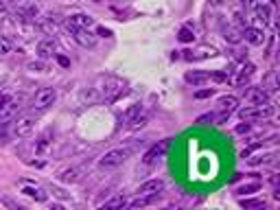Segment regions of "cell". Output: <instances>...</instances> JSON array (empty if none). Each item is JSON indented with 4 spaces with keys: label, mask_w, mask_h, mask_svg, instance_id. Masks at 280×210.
<instances>
[{
    "label": "cell",
    "mask_w": 280,
    "mask_h": 210,
    "mask_svg": "<svg viewBox=\"0 0 280 210\" xmlns=\"http://www.w3.org/2000/svg\"><path fill=\"white\" fill-rule=\"evenodd\" d=\"M269 16H271L269 5H258L256 7V20H258V22H263V26L269 24Z\"/></svg>",
    "instance_id": "20"
},
{
    "label": "cell",
    "mask_w": 280,
    "mask_h": 210,
    "mask_svg": "<svg viewBox=\"0 0 280 210\" xmlns=\"http://www.w3.org/2000/svg\"><path fill=\"white\" fill-rule=\"evenodd\" d=\"M33 129H35V116L33 114H26L13 123V134L18 138H29L33 134Z\"/></svg>",
    "instance_id": "5"
},
{
    "label": "cell",
    "mask_w": 280,
    "mask_h": 210,
    "mask_svg": "<svg viewBox=\"0 0 280 210\" xmlns=\"http://www.w3.org/2000/svg\"><path fill=\"white\" fill-rule=\"evenodd\" d=\"M261 190V182H254V184H243L241 188H237L239 195H252V193H258Z\"/></svg>",
    "instance_id": "23"
},
{
    "label": "cell",
    "mask_w": 280,
    "mask_h": 210,
    "mask_svg": "<svg viewBox=\"0 0 280 210\" xmlns=\"http://www.w3.org/2000/svg\"><path fill=\"white\" fill-rule=\"evenodd\" d=\"M140 110H143V105H140V103H134V105H131V108L123 114V121H125V123H131V121H134V118L140 114Z\"/></svg>",
    "instance_id": "22"
},
{
    "label": "cell",
    "mask_w": 280,
    "mask_h": 210,
    "mask_svg": "<svg viewBox=\"0 0 280 210\" xmlns=\"http://www.w3.org/2000/svg\"><path fill=\"white\" fill-rule=\"evenodd\" d=\"M11 50H13V42L7 35H0V57L9 55Z\"/></svg>",
    "instance_id": "24"
},
{
    "label": "cell",
    "mask_w": 280,
    "mask_h": 210,
    "mask_svg": "<svg viewBox=\"0 0 280 210\" xmlns=\"http://www.w3.org/2000/svg\"><path fill=\"white\" fill-rule=\"evenodd\" d=\"M9 98H11L9 94H0V112H3V108H5L7 103H9Z\"/></svg>",
    "instance_id": "33"
},
{
    "label": "cell",
    "mask_w": 280,
    "mask_h": 210,
    "mask_svg": "<svg viewBox=\"0 0 280 210\" xmlns=\"http://www.w3.org/2000/svg\"><path fill=\"white\" fill-rule=\"evenodd\" d=\"M55 48H57L55 39H44V42H39V44H37V55L42 57V59L53 57V55H55Z\"/></svg>",
    "instance_id": "16"
},
{
    "label": "cell",
    "mask_w": 280,
    "mask_h": 210,
    "mask_svg": "<svg viewBox=\"0 0 280 210\" xmlns=\"http://www.w3.org/2000/svg\"><path fill=\"white\" fill-rule=\"evenodd\" d=\"M212 94H215V90H212V88H208V90H197L195 92V98H208Z\"/></svg>",
    "instance_id": "28"
},
{
    "label": "cell",
    "mask_w": 280,
    "mask_h": 210,
    "mask_svg": "<svg viewBox=\"0 0 280 210\" xmlns=\"http://www.w3.org/2000/svg\"><path fill=\"white\" fill-rule=\"evenodd\" d=\"M81 173H83V169H79V167H70V169H64V171H59V180L66 182V184H75L81 180Z\"/></svg>",
    "instance_id": "13"
},
{
    "label": "cell",
    "mask_w": 280,
    "mask_h": 210,
    "mask_svg": "<svg viewBox=\"0 0 280 210\" xmlns=\"http://www.w3.org/2000/svg\"><path fill=\"white\" fill-rule=\"evenodd\" d=\"M29 68H31V70H44L46 66H44L42 62H31V64H29Z\"/></svg>",
    "instance_id": "32"
},
{
    "label": "cell",
    "mask_w": 280,
    "mask_h": 210,
    "mask_svg": "<svg viewBox=\"0 0 280 210\" xmlns=\"http://www.w3.org/2000/svg\"><path fill=\"white\" fill-rule=\"evenodd\" d=\"M166 149H169V140H162L160 144H153V147H151V149L145 153L143 162L147 164V167H151V164H156V162L160 160V158L164 155V151H166Z\"/></svg>",
    "instance_id": "8"
},
{
    "label": "cell",
    "mask_w": 280,
    "mask_h": 210,
    "mask_svg": "<svg viewBox=\"0 0 280 210\" xmlns=\"http://www.w3.org/2000/svg\"><path fill=\"white\" fill-rule=\"evenodd\" d=\"M263 88H267L269 92H276L278 83H276V72H269L267 75V85H263Z\"/></svg>",
    "instance_id": "27"
},
{
    "label": "cell",
    "mask_w": 280,
    "mask_h": 210,
    "mask_svg": "<svg viewBox=\"0 0 280 210\" xmlns=\"http://www.w3.org/2000/svg\"><path fill=\"white\" fill-rule=\"evenodd\" d=\"M51 136H53L51 131H44V134L35 140V153L37 155H44L46 151H49V147H51Z\"/></svg>",
    "instance_id": "17"
},
{
    "label": "cell",
    "mask_w": 280,
    "mask_h": 210,
    "mask_svg": "<svg viewBox=\"0 0 280 210\" xmlns=\"http://www.w3.org/2000/svg\"><path fill=\"white\" fill-rule=\"evenodd\" d=\"M129 158V149H112L108 151L101 160H99V169L101 171H114Z\"/></svg>",
    "instance_id": "2"
},
{
    "label": "cell",
    "mask_w": 280,
    "mask_h": 210,
    "mask_svg": "<svg viewBox=\"0 0 280 210\" xmlns=\"http://www.w3.org/2000/svg\"><path fill=\"white\" fill-rule=\"evenodd\" d=\"M237 114L241 121H261V118H269L274 116V105H271L269 101L263 103V105H245V108L237 110Z\"/></svg>",
    "instance_id": "1"
},
{
    "label": "cell",
    "mask_w": 280,
    "mask_h": 210,
    "mask_svg": "<svg viewBox=\"0 0 280 210\" xmlns=\"http://www.w3.org/2000/svg\"><path fill=\"white\" fill-rule=\"evenodd\" d=\"M22 195L31 197V199H35V201H46V199H49L46 190L42 186H33V184H22Z\"/></svg>",
    "instance_id": "12"
},
{
    "label": "cell",
    "mask_w": 280,
    "mask_h": 210,
    "mask_svg": "<svg viewBox=\"0 0 280 210\" xmlns=\"http://www.w3.org/2000/svg\"><path fill=\"white\" fill-rule=\"evenodd\" d=\"M66 29H68V33L75 37V42L79 46H83V48H95L97 35H95V33H90V29H79V26H75L72 22H66Z\"/></svg>",
    "instance_id": "3"
},
{
    "label": "cell",
    "mask_w": 280,
    "mask_h": 210,
    "mask_svg": "<svg viewBox=\"0 0 280 210\" xmlns=\"http://www.w3.org/2000/svg\"><path fill=\"white\" fill-rule=\"evenodd\" d=\"M123 92H125V81H123V79H112V81H110V85H108V88H105V94H103V98H105V101H108V103H112V101H116V98L121 96Z\"/></svg>",
    "instance_id": "10"
},
{
    "label": "cell",
    "mask_w": 280,
    "mask_h": 210,
    "mask_svg": "<svg viewBox=\"0 0 280 210\" xmlns=\"http://www.w3.org/2000/svg\"><path fill=\"white\" fill-rule=\"evenodd\" d=\"M68 22L79 26V29H92L95 26V18L88 16V13H75V16H70Z\"/></svg>",
    "instance_id": "15"
},
{
    "label": "cell",
    "mask_w": 280,
    "mask_h": 210,
    "mask_svg": "<svg viewBox=\"0 0 280 210\" xmlns=\"http://www.w3.org/2000/svg\"><path fill=\"white\" fill-rule=\"evenodd\" d=\"M225 39L232 44H239L243 39V31L237 29V26H228V29H225Z\"/></svg>",
    "instance_id": "19"
},
{
    "label": "cell",
    "mask_w": 280,
    "mask_h": 210,
    "mask_svg": "<svg viewBox=\"0 0 280 210\" xmlns=\"http://www.w3.org/2000/svg\"><path fill=\"white\" fill-rule=\"evenodd\" d=\"M99 35H103V37H112V31H110V29H103V26H101V29H99Z\"/></svg>",
    "instance_id": "34"
},
{
    "label": "cell",
    "mask_w": 280,
    "mask_h": 210,
    "mask_svg": "<svg viewBox=\"0 0 280 210\" xmlns=\"http://www.w3.org/2000/svg\"><path fill=\"white\" fill-rule=\"evenodd\" d=\"M177 39L182 44H191L193 39H195V33H193V29L191 26H182V29H179V35H177Z\"/></svg>",
    "instance_id": "21"
},
{
    "label": "cell",
    "mask_w": 280,
    "mask_h": 210,
    "mask_svg": "<svg viewBox=\"0 0 280 210\" xmlns=\"http://www.w3.org/2000/svg\"><path fill=\"white\" fill-rule=\"evenodd\" d=\"M186 83H193V85H202L206 81H210V72H206V70H191V72H186Z\"/></svg>",
    "instance_id": "14"
},
{
    "label": "cell",
    "mask_w": 280,
    "mask_h": 210,
    "mask_svg": "<svg viewBox=\"0 0 280 210\" xmlns=\"http://www.w3.org/2000/svg\"><path fill=\"white\" fill-rule=\"evenodd\" d=\"M210 3H212V5H221V0H210Z\"/></svg>",
    "instance_id": "37"
},
{
    "label": "cell",
    "mask_w": 280,
    "mask_h": 210,
    "mask_svg": "<svg viewBox=\"0 0 280 210\" xmlns=\"http://www.w3.org/2000/svg\"><path fill=\"white\" fill-rule=\"evenodd\" d=\"M243 39L252 46H263L265 44V31L256 29V26H248V29L243 31Z\"/></svg>",
    "instance_id": "11"
},
{
    "label": "cell",
    "mask_w": 280,
    "mask_h": 210,
    "mask_svg": "<svg viewBox=\"0 0 280 210\" xmlns=\"http://www.w3.org/2000/svg\"><path fill=\"white\" fill-rule=\"evenodd\" d=\"M248 131H250V123H248V121H243V123L237 127V134H248Z\"/></svg>",
    "instance_id": "30"
},
{
    "label": "cell",
    "mask_w": 280,
    "mask_h": 210,
    "mask_svg": "<svg viewBox=\"0 0 280 210\" xmlns=\"http://www.w3.org/2000/svg\"><path fill=\"white\" fill-rule=\"evenodd\" d=\"M57 62L62 64V66H70V62H68V59H66V57H62V55H57Z\"/></svg>",
    "instance_id": "35"
},
{
    "label": "cell",
    "mask_w": 280,
    "mask_h": 210,
    "mask_svg": "<svg viewBox=\"0 0 280 210\" xmlns=\"http://www.w3.org/2000/svg\"><path fill=\"white\" fill-rule=\"evenodd\" d=\"M241 206L245 210H256V208H265L263 199H241Z\"/></svg>",
    "instance_id": "25"
},
{
    "label": "cell",
    "mask_w": 280,
    "mask_h": 210,
    "mask_svg": "<svg viewBox=\"0 0 280 210\" xmlns=\"http://www.w3.org/2000/svg\"><path fill=\"white\" fill-rule=\"evenodd\" d=\"M217 105H219L217 121H225V118H230V114H235V112H237L239 101H237V96H221Z\"/></svg>",
    "instance_id": "6"
},
{
    "label": "cell",
    "mask_w": 280,
    "mask_h": 210,
    "mask_svg": "<svg viewBox=\"0 0 280 210\" xmlns=\"http://www.w3.org/2000/svg\"><path fill=\"white\" fill-rule=\"evenodd\" d=\"M55 98H57L55 88H39V90L35 92V96H33V110L46 112L53 103H55Z\"/></svg>",
    "instance_id": "4"
},
{
    "label": "cell",
    "mask_w": 280,
    "mask_h": 210,
    "mask_svg": "<svg viewBox=\"0 0 280 210\" xmlns=\"http://www.w3.org/2000/svg\"><path fill=\"white\" fill-rule=\"evenodd\" d=\"M269 101V96H267V90L265 88H248L245 90V103L248 105H263V103H267Z\"/></svg>",
    "instance_id": "7"
},
{
    "label": "cell",
    "mask_w": 280,
    "mask_h": 210,
    "mask_svg": "<svg viewBox=\"0 0 280 210\" xmlns=\"http://www.w3.org/2000/svg\"><path fill=\"white\" fill-rule=\"evenodd\" d=\"M0 11H5V0H0Z\"/></svg>",
    "instance_id": "36"
},
{
    "label": "cell",
    "mask_w": 280,
    "mask_h": 210,
    "mask_svg": "<svg viewBox=\"0 0 280 210\" xmlns=\"http://www.w3.org/2000/svg\"><path fill=\"white\" fill-rule=\"evenodd\" d=\"M215 55V48H208V46H204V48H199L197 52H191V50H186V59L189 62H195V59H206V57H212Z\"/></svg>",
    "instance_id": "18"
},
{
    "label": "cell",
    "mask_w": 280,
    "mask_h": 210,
    "mask_svg": "<svg viewBox=\"0 0 280 210\" xmlns=\"http://www.w3.org/2000/svg\"><path fill=\"white\" fill-rule=\"evenodd\" d=\"M210 79L212 81H225L228 75H225V72H210Z\"/></svg>",
    "instance_id": "29"
},
{
    "label": "cell",
    "mask_w": 280,
    "mask_h": 210,
    "mask_svg": "<svg viewBox=\"0 0 280 210\" xmlns=\"http://www.w3.org/2000/svg\"><path fill=\"white\" fill-rule=\"evenodd\" d=\"M208 121H215V116H212V114H206V116H199V118H197L199 125H208Z\"/></svg>",
    "instance_id": "31"
},
{
    "label": "cell",
    "mask_w": 280,
    "mask_h": 210,
    "mask_svg": "<svg viewBox=\"0 0 280 210\" xmlns=\"http://www.w3.org/2000/svg\"><path fill=\"white\" fill-rule=\"evenodd\" d=\"M127 206V199L125 197H116V199H110L103 203V208H125Z\"/></svg>",
    "instance_id": "26"
},
{
    "label": "cell",
    "mask_w": 280,
    "mask_h": 210,
    "mask_svg": "<svg viewBox=\"0 0 280 210\" xmlns=\"http://www.w3.org/2000/svg\"><path fill=\"white\" fill-rule=\"evenodd\" d=\"M164 190L162 180H147L138 186V195H149V197H160V193Z\"/></svg>",
    "instance_id": "9"
}]
</instances>
